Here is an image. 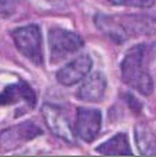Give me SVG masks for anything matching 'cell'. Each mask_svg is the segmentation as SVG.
<instances>
[{"mask_svg": "<svg viewBox=\"0 0 156 157\" xmlns=\"http://www.w3.org/2000/svg\"><path fill=\"white\" fill-rule=\"evenodd\" d=\"M51 62L58 63L83 48V39L76 33L65 28H51L48 33Z\"/></svg>", "mask_w": 156, "mask_h": 157, "instance_id": "3957f363", "label": "cell"}, {"mask_svg": "<svg viewBox=\"0 0 156 157\" xmlns=\"http://www.w3.org/2000/svg\"><path fill=\"white\" fill-rule=\"evenodd\" d=\"M76 135L82 140L93 142L101 129V112L94 108L79 107L76 112Z\"/></svg>", "mask_w": 156, "mask_h": 157, "instance_id": "52a82bcc", "label": "cell"}, {"mask_svg": "<svg viewBox=\"0 0 156 157\" xmlns=\"http://www.w3.org/2000/svg\"><path fill=\"white\" fill-rule=\"evenodd\" d=\"M42 117L45 119V124L48 129L55 135L61 137L62 140L68 142V143H75V132L69 122L68 117L63 114L59 107L54 104H44L42 105Z\"/></svg>", "mask_w": 156, "mask_h": 157, "instance_id": "8992f818", "label": "cell"}, {"mask_svg": "<svg viewBox=\"0 0 156 157\" xmlns=\"http://www.w3.org/2000/svg\"><path fill=\"white\" fill-rule=\"evenodd\" d=\"M26 102L28 107H34L37 102V95L31 86L24 80H18L14 84H10L0 93V105H13L18 102Z\"/></svg>", "mask_w": 156, "mask_h": 157, "instance_id": "9c48e42d", "label": "cell"}, {"mask_svg": "<svg viewBox=\"0 0 156 157\" xmlns=\"http://www.w3.org/2000/svg\"><path fill=\"white\" fill-rule=\"evenodd\" d=\"M135 139L139 149V153L143 156H156V135L146 125H138L135 128Z\"/></svg>", "mask_w": 156, "mask_h": 157, "instance_id": "7c38bea8", "label": "cell"}, {"mask_svg": "<svg viewBox=\"0 0 156 157\" xmlns=\"http://www.w3.org/2000/svg\"><path fill=\"white\" fill-rule=\"evenodd\" d=\"M94 24L104 35L108 36L115 44L125 42L132 35H135V33H139V29H138L139 24L134 21V24L130 25L127 24L125 17L121 18V17H111L98 13L94 16Z\"/></svg>", "mask_w": 156, "mask_h": 157, "instance_id": "277c9868", "label": "cell"}, {"mask_svg": "<svg viewBox=\"0 0 156 157\" xmlns=\"http://www.w3.org/2000/svg\"><path fill=\"white\" fill-rule=\"evenodd\" d=\"M125 98L128 100V104H130V107H131V109H134V111H137V112H139L141 111V102H139V100H137V98L134 97V95H131V94H125Z\"/></svg>", "mask_w": 156, "mask_h": 157, "instance_id": "9a60e30c", "label": "cell"}, {"mask_svg": "<svg viewBox=\"0 0 156 157\" xmlns=\"http://www.w3.org/2000/svg\"><path fill=\"white\" fill-rule=\"evenodd\" d=\"M93 60L89 55H79L56 72L58 82L63 86H73L89 75Z\"/></svg>", "mask_w": 156, "mask_h": 157, "instance_id": "ba28073f", "label": "cell"}, {"mask_svg": "<svg viewBox=\"0 0 156 157\" xmlns=\"http://www.w3.org/2000/svg\"><path fill=\"white\" fill-rule=\"evenodd\" d=\"M96 151L100 154L111 156V154H132V150L130 147L127 133H117L107 142L101 143L96 149Z\"/></svg>", "mask_w": 156, "mask_h": 157, "instance_id": "8fae6325", "label": "cell"}, {"mask_svg": "<svg viewBox=\"0 0 156 157\" xmlns=\"http://www.w3.org/2000/svg\"><path fill=\"white\" fill-rule=\"evenodd\" d=\"M16 10V2L14 0H0V16H11Z\"/></svg>", "mask_w": 156, "mask_h": 157, "instance_id": "5bb4252c", "label": "cell"}, {"mask_svg": "<svg viewBox=\"0 0 156 157\" xmlns=\"http://www.w3.org/2000/svg\"><path fill=\"white\" fill-rule=\"evenodd\" d=\"M42 131L34 122H23L16 126L7 128L0 132V150L9 151L20 147L26 142L33 140L34 137L39 136Z\"/></svg>", "mask_w": 156, "mask_h": 157, "instance_id": "5b68a950", "label": "cell"}, {"mask_svg": "<svg viewBox=\"0 0 156 157\" xmlns=\"http://www.w3.org/2000/svg\"><path fill=\"white\" fill-rule=\"evenodd\" d=\"M145 45H137L127 52L121 62L122 82L143 95H150L153 91V82L143 63Z\"/></svg>", "mask_w": 156, "mask_h": 157, "instance_id": "6da1fadb", "label": "cell"}, {"mask_svg": "<svg viewBox=\"0 0 156 157\" xmlns=\"http://www.w3.org/2000/svg\"><path fill=\"white\" fill-rule=\"evenodd\" d=\"M107 88V80L103 73L97 72L85 78L83 84L78 90V98L86 102H100L103 101Z\"/></svg>", "mask_w": 156, "mask_h": 157, "instance_id": "30bf717a", "label": "cell"}, {"mask_svg": "<svg viewBox=\"0 0 156 157\" xmlns=\"http://www.w3.org/2000/svg\"><path fill=\"white\" fill-rule=\"evenodd\" d=\"M115 6H127V7H139V9H146L153 6L155 0H107Z\"/></svg>", "mask_w": 156, "mask_h": 157, "instance_id": "4fadbf2b", "label": "cell"}, {"mask_svg": "<svg viewBox=\"0 0 156 157\" xmlns=\"http://www.w3.org/2000/svg\"><path fill=\"white\" fill-rule=\"evenodd\" d=\"M11 36L17 49L28 60H31L37 66H42V36H41V29L37 24H30V25L13 29Z\"/></svg>", "mask_w": 156, "mask_h": 157, "instance_id": "7a4b0ae2", "label": "cell"}]
</instances>
